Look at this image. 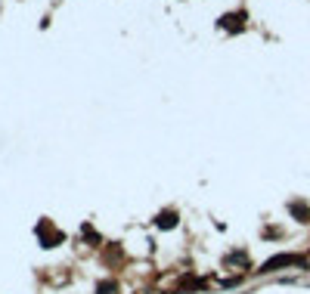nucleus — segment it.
<instances>
[{"mask_svg": "<svg viewBox=\"0 0 310 294\" xmlns=\"http://www.w3.org/2000/svg\"><path fill=\"white\" fill-rule=\"evenodd\" d=\"M282 266H301V270H304L307 260L301 257V254H276V257H270V260H264L257 273H276V270H282Z\"/></svg>", "mask_w": 310, "mask_h": 294, "instance_id": "1", "label": "nucleus"}, {"mask_svg": "<svg viewBox=\"0 0 310 294\" xmlns=\"http://www.w3.org/2000/svg\"><path fill=\"white\" fill-rule=\"evenodd\" d=\"M289 211H292V217H295L298 223H310V208L304 205V201H292Z\"/></svg>", "mask_w": 310, "mask_h": 294, "instance_id": "2", "label": "nucleus"}, {"mask_svg": "<svg viewBox=\"0 0 310 294\" xmlns=\"http://www.w3.org/2000/svg\"><path fill=\"white\" fill-rule=\"evenodd\" d=\"M155 226H162V229H174L177 226V211H164L155 217Z\"/></svg>", "mask_w": 310, "mask_h": 294, "instance_id": "3", "label": "nucleus"}, {"mask_svg": "<svg viewBox=\"0 0 310 294\" xmlns=\"http://www.w3.org/2000/svg\"><path fill=\"white\" fill-rule=\"evenodd\" d=\"M220 22H223V28H236V31H239L242 22H245V13H239V16H223Z\"/></svg>", "mask_w": 310, "mask_h": 294, "instance_id": "4", "label": "nucleus"}, {"mask_svg": "<svg viewBox=\"0 0 310 294\" xmlns=\"http://www.w3.org/2000/svg\"><path fill=\"white\" fill-rule=\"evenodd\" d=\"M96 294H115V282H99L96 285Z\"/></svg>", "mask_w": 310, "mask_h": 294, "instance_id": "5", "label": "nucleus"}]
</instances>
